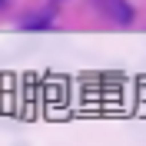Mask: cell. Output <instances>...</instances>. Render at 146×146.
<instances>
[{"label": "cell", "mask_w": 146, "mask_h": 146, "mask_svg": "<svg viewBox=\"0 0 146 146\" xmlns=\"http://www.w3.org/2000/svg\"><path fill=\"white\" fill-rule=\"evenodd\" d=\"M96 7H100L110 20H116V23H129V20H133V7H129L126 0H96Z\"/></svg>", "instance_id": "cell-1"}, {"label": "cell", "mask_w": 146, "mask_h": 146, "mask_svg": "<svg viewBox=\"0 0 146 146\" xmlns=\"http://www.w3.org/2000/svg\"><path fill=\"white\" fill-rule=\"evenodd\" d=\"M0 3H3V0H0Z\"/></svg>", "instance_id": "cell-2"}]
</instances>
